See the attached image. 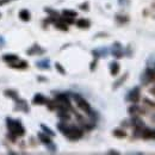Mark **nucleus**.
<instances>
[{"mask_svg": "<svg viewBox=\"0 0 155 155\" xmlns=\"http://www.w3.org/2000/svg\"><path fill=\"white\" fill-rule=\"evenodd\" d=\"M58 129L66 136L68 140L71 141H77V140H80L84 133L80 128H78L75 125H69L66 123V120H62L58 124Z\"/></svg>", "mask_w": 155, "mask_h": 155, "instance_id": "f257e3e1", "label": "nucleus"}, {"mask_svg": "<svg viewBox=\"0 0 155 155\" xmlns=\"http://www.w3.org/2000/svg\"><path fill=\"white\" fill-rule=\"evenodd\" d=\"M153 81H155V71L153 68H147L146 72L141 75V82L143 85H148Z\"/></svg>", "mask_w": 155, "mask_h": 155, "instance_id": "20e7f679", "label": "nucleus"}, {"mask_svg": "<svg viewBox=\"0 0 155 155\" xmlns=\"http://www.w3.org/2000/svg\"><path fill=\"white\" fill-rule=\"evenodd\" d=\"M19 18H20V20H23V21H29V20L31 19V13H30V11H29V10H26V8L20 10L19 11Z\"/></svg>", "mask_w": 155, "mask_h": 155, "instance_id": "4468645a", "label": "nucleus"}, {"mask_svg": "<svg viewBox=\"0 0 155 155\" xmlns=\"http://www.w3.org/2000/svg\"><path fill=\"white\" fill-rule=\"evenodd\" d=\"M107 154H110V155H119V152H117V150H115V149H111V150H109V152H107Z\"/></svg>", "mask_w": 155, "mask_h": 155, "instance_id": "72a5a7b5", "label": "nucleus"}, {"mask_svg": "<svg viewBox=\"0 0 155 155\" xmlns=\"http://www.w3.org/2000/svg\"><path fill=\"white\" fill-rule=\"evenodd\" d=\"M47 101H48V99L41 93H37L35 97L32 98V103L35 105H44V104H47Z\"/></svg>", "mask_w": 155, "mask_h": 155, "instance_id": "9d476101", "label": "nucleus"}, {"mask_svg": "<svg viewBox=\"0 0 155 155\" xmlns=\"http://www.w3.org/2000/svg\"><path fill=\"white\" fill-rule=\"evenodd\" d=\"M10 67H12V68H18V69H24V68L28 67V62H26V61H19L18 63L13 62V63L10 64Z\"/></svg>", "mask_w": 155, "mask_h": 155, "instance_id": "aec40b11", "label": "nucleus"}, {"mask_svg": "<svg viewBox=\"0 0 155 155\" xmlns=\"http://www.w3.org/2000/svg\"><path fill=\"white\" fill-rule=\"evenodd\" d=\"M38 80H41V81H47V79H45V78H42V77H39Z\"/></svg>", "mask_w": 155, "mask_h": 155, "instance_id": "4c0bfd02", "label": "nucleus"}, {"mask_svg": "<svg viewBox=\"0 0 155 155\" xmlns=\"http://www.w3.org/2000/svg\"><path fill=\"white\" fill-rule=\"evenodd\" d=\"M0 16H1V13H0Z\"/></svg>", "mask_w": 155, "mask_h": 155, "instance_id": "a19ab883", "label": "nucleus"}, {"mask_svg": "<svg viewBox=\"0 0 155 155\" xmlns=\"http://www.w3.org/2000/svg\"><path fill=\"white\" fill-rule=\"evenodd\" d=\"M4 93H5V96H6V97L12 98L13 100H17V99L19 98L18 97V94H17V92H16V91H12V90H7V91H5Z\"/></svg>", "mask_w": 155, "mask_h": 155, "instance_id": "b1692460", "label": "nucleus"}, {"mask_svg": "<svg viewBox=\"0 0 155 155\" xmlns=\"http://www.w3.org/2000/svg\"><path fill=\"white\" fill-rule=\"evenodd\" d=\"M15 110L16 111H21V112H29L30 111V107L28 105V103L25 100H21V99H17L16 100V106H15Z\"/></svg>", "mask_w": 155, "mask_h": 155, "instance_id": "0eeeda50", "label": "nucleus"}, {"mask_svg": "<svg viewBox=\"0 0 155 155\" xmlns=\"http://www.w3.org/2000/svg\"><path fill=\"white\" fill-rule=\"evenodd\" d=\"M144 103H146L147 105H149V106H152V107H155L154 101H150V100H149V99H147V98L144 99Z\"/></svg>", "mask_w": 155, "mask_h": 155, "instance_id": "473e14b6", "label": "nucleus"}, {"mask_svg": "<svg viewBox=\"0 0 155 155\" xmlns=\"http://www.w3.org/2000/svg\"><path fill=\"white\" fill-rule=\"evenodd\" d=\"M92 55L96 58H105L107 55V49L106 48H101V49H96V50H92Z\"/></svg>", "mask_w": 155, "mask_h": 155, "instance_id": "dca6fc26", "label": "nucleus"}, {"mask_svg": "<svg viewBox=\"0 0 155 155\" xmlns=\"http://www.w3.org/2000/svg\"><path fill=\"white\" fill-rule=\"evenodd\" d=\"M36 67L39 68V69H43V71L49 69L50 68V61H49V58H44V60H41L38 62H36Z\"/></svg>", "mask_w": 155, "mask_h": 155, "instance_id": "9b49d317", "label": "nucleus"}, {"mask_svg": "<svg viewBox=\"0 0 155 155\" xmlns=\"http://www.w3.org/2000/svg\"><path fill=\"white\" fill-rule=\"evenodd\" d=\"M119 69H120V66H119V63L117 61H112L110 63V73H111V75L116 77L117 74L119 73Z\"/></svg>", "mask_w": 155, "mask_h": 155, "instance_id": "ddd939ff", "label": "nucleus"}, {"mask_svg": "<svg viewBox=\"0 0 155 155\" xmlns=\"http://www.w3.org/2000/svg\"><path fill=\"white\" fill-rule=\"evenodd\" d=\"M38 138H39V141L43 143V144H45V146H48V144H50L53 141L50 140V136L49 135H47L45 133H38Z\"/></svg>", "mask_w": 155, "mask_h": 155, "instance_id": "f3484780", "label": "nucleus"}, {"mask_svg": "<svg viewBox=\"0 0 155 155\" xmlns=\"http://www.w3.org/2000/svg\"><path fill=\"white\" fill-rule=\"evenodd\" d=\"M97 62H98V58H94V60L91 62V66H90V69H91V72H93V71L96 69V67H97Z\"/></svg>", "mask_w": 155, "mask_h": 155, "instance_id": "7c9ffc66", "label": "nucleus"}, {"mask_svg": "<svg viewBox=\"0 0 155 155\" xmlns=\"http://www.w3.org/2000/svg\"><path fill=\"white\" fill-rule=\"evenodd\" d=\"M11 1H13V0H0V6H2V5H6V4L11 2Z\"/></svg>", "mask_w": 155, "mask_h": 155, "instance_id": "f704fd0d", "label": "nucleus"}, {"mask_svg": "<svg viewBox=\"0 0 155 155\" xmlns=\"http://www.w3.org/2000/svg\"><path fill=\"white\" fill-rule=\"evenodd\" d=\"M72 97H73V99L75 100L78 107H79L81 111H84L87 116L91 117V119H92V120H94V117L97 116V115H96V114H94V111L91 109V105L87 103V100H85L84 98L79 94V93H73V94H72Z\"/></svg>", "mask_w": 155, "mask_h": 155, "instance_id": "7ed1b4c3", "label": "nucleus"}, {"mask_svg": "<svg viewBox=\"0 0 155 155\" xmlns=\"http://www.w3.org/2000/svg\"><path fill=\"white\" fill-rule=\"evenodd\" d=\"M128 112H129L131 116H138V115L144 114V110H143V109H141V107H140L137 104H133L131 106H129Z\"/></svg>", "mask_w": 155, "mask_h": 155, "instance_id": "1a4fd4ad", "label": "nucleus"}, {"mask_svg": "<svg viewBox=\"0 0 155 155\" xmlns=\"http://www.w3.org/2000/svg\"><path fill=\"white\" fill-rule=\"evenodd\" d=\"M47 148H48V150H49L50 153H55V152L58 150V147H56V146H55L53 142H51L50 144H48V146H47Z\"/></svg>", "mask_w": 155, "mask_h": 155, "instance_id": "c756f323", "label": "nucleus"}, {"mask_svg": "<svg viewBox=\"0 0 155 155\" xmlns=\"http://www.w3.org/2000/svg\"><path fill=\"white\" fill-rule=\"evenodd\" d=\"M54 23H55V28L56 29L62 30V31H68V24H66L64 21H62V20L60 19V17H58V20H55Z\"/></svg>", "mask_w": 155, "mask_h": 155, "instance_id": "6ab92c4d", "label": "nucleus"}, {"mask_svg": "<svg viewBox=\"0 0 155 155\" xmlns=\"http://www.w3.org/2000/svg\"><path fill=\"white\" fill-rule=\"evenodd\" d=\"M62 16L75 18V17L78 16V12L77 11H73V10H63V11H62Z\"/></svg>", "mask_w": 155, "mask_h": 155, "instance_id": "5701e85b", "label": "nucleus"}, {"mask_svg": "<svg viewBox=\"0 0 155 155\" xmlns=\"http://www.w3.org/2000/svg\"><path fill=\"white\" fill-rule=\"evenodd\" d=\"M116 20L119 24H124V23H128L129 21V17L128 16H122V15H117Z\"/></svg>", "mask_w": 155, "mask_h": 155, "instance_id": "a878e982", "label": "nucleus"}, {"mask_svg": "<svg viewBox=\"0 0 155 155\" xmlns=\"http://www.w3.org/2000/svg\"><path fill=\"white\" fill-rule=\"evenodd\" d=\"M60 19L62 20V21H64L66 24H73V23H74V18H72V17L62 16V17H60Z\"/></svg>", "mask_w": 155, "mask_h": 155, "instance_id": "cd10ccee", "label": "nucleus"}, {"mask_svg": "<svg viewBox=\"0 0 155 155\" xmlns=\"http://www.w3.org/2000/svg\"><path fill=\"white\" fill-rule=\"evenodd\" d=\"M152 118H153V120L155 122V115H153V117H152Z\"/></svg>", "mask_w": 155, "mask_h": 155, "instance_id": "58836bf2", "label": "nucleus"}, {"mask_svg": "<svg viewBox=\"0 0 155 155\" xmlns=\"http://www.w3.org/2000/svg\"><path fill=\"white\" fill-rule=\"evenodd\" d=\"M128 101H130V103H133V104H137L138 101H140V99H141V90H140V87L138 86H136L134 87L128 94H127V98H125Z\"/></svg>", "mask_w": 155, "mask_h": 155, "instance_id": "39448f33", "label": "nucleus"}, {"mask_svg": "<svg viewBox=\"0 0 155 155\" xmlns=\"http://www.w3.org/2000/svg\"><path fill=\"white\" fill-rule=\"evenodd\" d=\"M79 7H80V10H82V11H86V12H87V11L90 10V8H88V7H90V4H88V1H85V2H82Z\"/></svg>", "mask_w": 155, "mask_h": 155, "instance_id": "c85d7f7f", "label": "nucleus"}, {"mask_svg": "<svg viewBox=\"0 0 155 155\" xmlns=\"http://www.w3.org/2000/svg\"><path fill=\"white\" fill-rule=\"evenodd\" d=\"M55 68H56V71H58L60 74H62V75H64V74H66V69L62 67V64H61V63L56 62V63H55Z\"/></svg>", "mask_w": 155, "mask_h": 155, "instance_id": "bb28decb", "label": "nucleus"}, {"mask_svg": "<svg viewBox=\"0 0 155 155\" xmlns=\"http://www.w3.org/2000/svg\"><path fill=\"white\" fill-rule=\"evenodd\" d=\"M44 53H45V50L42 49L38 44H34L30 49H28V55H30V56H34V55H42V54H44Z\"/></svg>", "mask_w": 155, "mask_h": 155, "instance_id": "6e6552de", "label": "nucleus"}, {"mask_svg": "<svg viewBox=\"0 0 155 155\" xmlns=\"http://www.w3.org/2000/svg\"><path fill=\"white\" fill-rule=\"evenodd\" d=\"M6 125H7V130L10 134L15 135L16 137H19V136L25 135V129L21 124L19 119H11V118H7L6 119Z\"/></svg>", "mask_w": 155, "mask_h": 155, "instance_id": "f03ea898", "label": "nucleus"}, {"mask_svg": "<svg viewBox=\"0 0 155 155\" xmlns=\"http://www.w3.org/2000/svg\"><path fill=\"white\" fill-rule=\"evenodd\" d=\"M128 75H129L128 73H124L122 77L118 79V80H116V81H115V84H114L112 88H114V90H117V88H119V87H120V86H122V85H123V84L127 81V79H128Z\"/></svg>", "mask_w": 155, "mask_h": 155, "instance_id": "2eb2a0df", "label": "nucleus"}, {"mask_svg": "<svg viewBox=\"0 0 155 155\" xmlns=\"http://www.w3.org/2000/svg\"><path fill=\"white\" fill-rule=\"evenodd\" d=\"M111 54L112 56H115L116 58H120L124 56V51H123V47L119 42H115L111 47Z\"/></svg>", "mask_w": 155, "mask_h": 155, "instance_id": "423d86ee", "label": "nucleus"}, {"mask_svg": "<svg viewBox=\"0 0 155 155\" xmlns=\"http://www.w3.org/2000/svg\"><path fill=\"white\" fill-rule=\"evenodd\" d=\"M2 60H4L5 62H7L8 64H11V63H13V62L19 61V58H18V55H16V54H6V55L2 56Z\"/></svg>", "mask_w": 155, "mask_h": 155, "instance_id": "f8f14e48", "label": "nucleus"}, {"mask_svg": "<svg viewBox=\"0 0 155 155\" xmlns=\"http://www.w3.org/2000/svg\"><path fill=\"white\" fill-rule=\"evenodd\" d=\"M118 4L120 6H128L130 4V0H118Z\"/></svg>", "mask_w": 155, "mask_h": 155, "instance_id": "2f4dec72", "label": "nucleus"}, {"mask_svg": "<svg viewBox=\"0 0 155 155\" xmlns=\"http://www.w3.org/2000/svg\"><path fill=\"white\" fill-rule=\"evenodd\" d=\"M153 69H154V71H155V67H154V68H153Z\"/></svg>", "mask_w": 155, "mask_h": 155, "instance_id": "ea45409f", "label": "nucleus"}, {"mask_svg": "<svg viewBox=\"0 0 155 155\" xmlns=\"http://www.w3.org/2000/svg\"><path fill=\"white\" fill-rule=\"evenodd\" d=\"M2 45H4V39H2L1 37H0V48H1Z\"/></svg>", "mask_w": 155, "mask_h": 155, "instance_id": "e433bc0d", "label": "nucleus"}, {"mask_svg": "<svg viewBox=\"0 0 155 155\" xmlns=\"http://www.w3.org/2000/svg\"><path fill=\"white\" fill-rule=\"evenodd\" d=\"M41 129L43 130V133H45L47 135H49L50 137H54V136L56 135V134H55V133H54L49 127H47L45 124H41Z\"/></svg>", "mask_w": 155, "mask_h": 155, "instance_id": "4be33fe9", "label": "nucleus"}, {"mask_svg": "<svg viewBox=\"0 0 155 155\" xmlns=\"http://www.w3.org/2000/svg\"><path fill=\"white\" fill-rule=\"evenodd\" d=\"M77 26L80 29H88L91 26V21L88 19H85V18H81V19L77 20Z\"/></svg>", "mask_w": 155, "mask_h": 155, "instance_id": "a211bd4d", "label": "nucleus"}, {"mask_svg": "<svg viewBox=\"0 0 155 155\" xmlns=\"http://www.w3.org/2000/svg\"><path fill=\"white\" fill-rule=\"evenodd\" d=\"M58 116L60 117L62 120H68V119L71 118V115L68 114V111H67V110H58Z\"/></svg>", "mask_w": 155, "mask_h": 155, "instance_id": "412c9836", "label": "nucleus"}, {"mask_svg": "<svg viewBox=\"0 0 155 155\" xmlns=\"http://www.w3.org/2000/svg\"><path fill=\"white\" fill-rule=\"evenodd\" d=\"M150 138L155 140V129H154V130H152V135H150Z\"/></svg>", "mask_w": 155, "mask_h": 155, "instance_id": "c9c22d12", "label": "nucleus"}, {"mask_svg": "<svg viewBox=\"0 0 155 155\" xmlns=\"http://www.w3.org/2000/svg\"><path fill=\"white\" fill-rule=\"evenodd\" d=\"M112 134H114V136H116L117 138H124L127 136V133L123 129H115Z\"/></svg>", "mask_w": 155, "mask_h": 155, "instance_id": "393cba45", "label": "nucleus"}]
</instances>
